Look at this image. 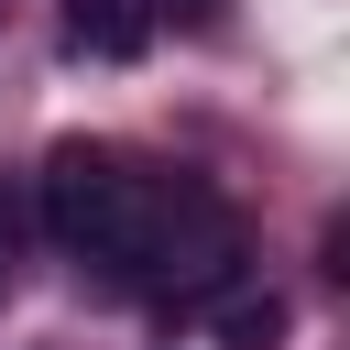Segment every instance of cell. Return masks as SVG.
Wrapping results in <instances>:
<instances>
[{"instance_id":"7a4b0ae2","label":"cell","mask_w":350,"mask_h":350,"mask_svg":"<svg viewBox=\"0 0 350 350\" xmlns=\"http://www.w3.org/2000/svg\"><path fill=\"white\" fill-rule=\"evenodd\" d=\"M66 55H88V66H131L142 44H153V11L142 0H66Z\"/></svg>"},{"instance_id":"5b68a950","label":"cell","mask_w":350,"mask_h":350,"mask_svg":"<svg viewBox=\"0 0 350 350\" xmlns=\"http://www.w3.org/2000/svg\"><path fill=\"white\" fill-rule=\"evenodd\" d=\"M153 11H175L186 33H219V0H153Z\"/></svg>"},{"instance_id":"277c9868","label":"cell","mask_w":350,"mask_h":350,"mask_svg":"<svg viewBox=\"0 0 350 350\" xmlns=\"http://www.w3.org/2000/svg\"><path fill=\"white\" fill-rule=\"evenodd\" d=\"M11 252H22V197L0 186V295H11Z\"/></svg>"},{"instance_id":"6da1fadb","label":"cell","mask_w":350,"mask_h":350,"mask_svg":"<svg viewBox=\"0 0 350 350\" xmlns=\"http://www.w3.org/2000/svg\"><path fill=\"white\" fill-rule=\"evenodd\" d=\"M164 197H175V175H153L142 153H120V142H55L44 153V175H33V219L77 252V262H98L109 284H142V252H153V230H164Z\"/></svg>"},{"instance_id":"3957f363","label":"cell","mask_w":350,"mask_h":350,"mask_svg":"<svg viewBox=\"0 0 350 350\" xmlns=\"http://www.w3.org/2000/svg\"><path fill=\"white\" fill-rule=\"evenodd\" d=\"M284 328H295V306L273 284H219L208 295V339L219 350H284Z\"/></svg>"}]
</instances>
